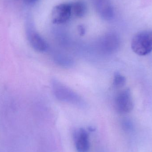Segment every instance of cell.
<instances>
[{"instance_id": "cell-12", "label": "cell", "mask_w": 152, "mask_h": 152, "mask_svg": "<svg viewBox=\"0 0 152 152\" xmlns=\"http://www.w3.org/2000/svg\"><path fill=\"white\" fill-rule=\"evenodd\" d=\"M79 31L80 34L83 35L85 34V29L82 26H79L78 27Z\"/></svg>"}, {"instance_id": "cell-5", "label": "cell", "mask_w": 152, "mask_h": 152, "mask_svg": "<svg viewBox=\"0 0 152 152\" xmlns=\"http://www.w3.org/2000/svg\"><path fill=\"white\" fill-rule=\"evenodd\" d=\"M75 147L77 152H89L90 150L89 137L84 129L76 130L74 134Z\"/></svg>"}, {"instance_id": "cell-4", "label": "cell", "mask_w": 152, "mask_h": 152, "mask_svg": "<svg viewBox=\"0 0 152 152\" xmlns=\"http://www.w3.org/2000/svg\"><path fill=\"white\" fill-rule=\"evenodd\" d=\"M72 12V4H61L55 6L52 12L53 22L57 24L66 23L70 18Z\"/></svg>"}, {"instance_id": "cell-2", "label": "cell", "mask_w": 152, "mask_h": 152, "mask_svg": "<svg viewBox=\"0 0 152 152\" xmlns=\"http://www.w3.org/2000/svg\"><path fill=\"white\" fill-rule=\"evenodd\" d=\"M51 84L53 94L58 100L77 105L82 103L80 96L61 82L54 79L52 81Z\"/></svg>"}, {"instance_id": "cell-9", "label": "cell", "mask_w": 152, "mask_h": 152, "mask_svg": "<svg viewBox=\"0 0 152 152\" xmlns=\"http://www.w3.org/2000/svg\"><path fill=\"white\" fill-rule=\"evenodd\" d=\"M72 10L76 17L82 18L86 12V5L82 1H77L72 4Z\"/></svg>"}, {"instance_id": "cell-7", "label": "cell", "mask_w": 152, "mask_h": 152, "mask_svg": "<svg viewBox=\"0 0 152 152\" xmlns=\"http://www.w3.org/2000/svg\"><path fill=\"white\" fill-rule=\"evenodd\" d=\"M95 8L100 17L105 20H110L114 17L113 7L110 0H92Z\"/></svg>"}, {"instance_id": "cell-11", "label": "cell", "mask_w": 152, "mask_h": 152, "mask_svg": "<svg viewBox=\"0 0 152 152\" xmlns=\"http://www.w3.org/2000/svg\"><path fill=\"white\" fill-rule=\"evenodd\" d=\"M57 62L60 65L64 66H69L72 64V61L69 58L65 56H60L56 58Z\"/></svg>"}, {"instance_id": "cell-13", "label": "cell", "mask_w": 152, "mask_h": 152, "mask_svg": "<svg viewBox=\"0 0 152 152\" xmlns=\"http://www.w3.org/2000/svg\"><path fill=\"white\" fill-rule=\"evenodd\" d=\"M37 1L38 0H24V2L28 4L34 3L35 2Z\"/></svg>"}, {"instance_id": "cell-8", "label": "cell", "mask_w": 152, "mask_h": 152, "mask_svg": "<svg viewBox=\"0 0 152 152\" xmlns=\"http://www.w3.org/2000/svg\"><path fill=\"white\" fill-rule=\"evenodd\" d=\"M28 39L32 48L37 51L43 52L48 49L46 41L37 32L29 29L27 32Z\"/></svg>"}, {"instance_id": "cell-3", "label": "cell", "mask_w": 152, "mask_h": 152, "mask_svg": "<svg viewBox=\"0 0 152 152\" xmlns=\"http://www.w3.org/2000/svg\"><path fill=\"white\" fill-rule=\"evenodd\" d=\"M115 109L120 113L130 112L134 108V103L131 92L129 89L120 92L115 98Z\"/></svg>"}, {"instance_id": "cell-1", "label": "cell", "mask_w": 152, "mask_h": 152, "mask_svg": "<svg viewBox=\"0 0 152 152\" xmlns=\"http://www.w3.org/2000/svg\"><path fill=\"white\" fill-rule=\"evenodd\" d=\"M133 51L139 56H145L152 51V30L139 32L133 37L131 42Z\"/></svg>"}, {"instance_id": "cell-6", "label": "cell", "mask_w": 152, "mask_h": 152, "mask_svg": "<svg viewBox=\"0 0 152 152\" xmlns=\"http://www.w3.org/2000/svg\"><path fill=\"white\" fill-rule=\"evenodd\" d=\"M120 44V41L118 35L114 34H109L101 39L100 46L103 52L110 54L118 50Z\"/></svg>"}, {"instance_id": "cell-10", "label": "cell", "mask_w": 152, "mask_h": 152, "mask_svg": "<svg viewBox=\"0 0 152 152\" xmlns=\"http://www.w3.org/2000/svg\"><path fill=\"white\" fill-rule=\"evenodd\" d=\"M126 83V77L121 74L116 73L113 78V85L115 88H119L122 87Z\"/></svg>"}]
</instances>
